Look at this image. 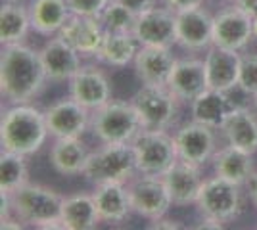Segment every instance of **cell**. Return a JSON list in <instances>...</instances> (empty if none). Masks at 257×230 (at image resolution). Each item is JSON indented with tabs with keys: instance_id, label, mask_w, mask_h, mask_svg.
Listing matches in <instances>:
<instances>
[{
	"instance_id": "d4e9b609",
	"label": "cell",
	"mask_w": 257,
	"mask_h": 230,
	"mask_svg": "<svg viewBox=\"0 0 257 230\" xmlns=\"http://www.w3.org/2000/svg\"><path fill=\"white\" fill-rule=\"evenodd\" d=\"M27 6L33 31L48 39L60 33L71 16L67 0H29Z\"/></svg>"
},
{
	"instance_id": "5bb4252c",
	"label": "cell",
	"mask_w": 257,
	"mask_h": 230,
	"mask_svg": "<svg viewBox=\"0 0 257 230\" xmlns=\"http://www.w3.org/2000/svg\"><path fill=\"white\" fill-rule=\"evenodd\" d=\"M133 35L142 46H173L177 44V14L167 6H154L139 14Z\"/></svg>"
},
{
	"instance_id": "4dcf8cb0",
	"label": "cell",
	"mask_w": 257,
	"mask_h": 230,
	"mask_svg": "<svg viewBox=\"0 0 257 230\" xmlns=\"http://www.w3.org/2000/svg\"><path fill=\"white\" fill-rule=\"evenodd\" d=\"M25 182H29L27 155L2 150L0 153V192L12 194Z\"/></svg>"
},
{
	"instance_id": "277c9868",
	"label": "cell",
	"mask_w": 257,
	"mask_h": 230,
	"mask_svg": "<svg viewBox=\"0 0 257 230\" xmlns=\"http://www.w3.org/2000/svg\"><path fill=\"white\" fill-rule=\"evenodd\" d=\"M90 131L100 144H133L144 127L131 100H109L90 113Z\"/></svg>"
},
{
	"instance_id": "cb8c5ba5",
	"label": "cell",
	"mask_w": 257,
	"mask_h": 230,
	"mask_svg": "<svg viewBox=\"0 0 257 230\" xmlns=\"http://www.w3.org/2000/svg\"><path fill=\"white\" fill-rule=\"evenodd\" d=\"M90 152L83 138H56L50 148V165L58 175L75 176L85 173Z\"/></svg>"
},
{
	"instance_id": "e575fe53",
	"label": "cell",
	"mask_w": 257,
	"mask_h": 230,
	"mask_svg": "<svg viewBox=\"0 0 257 230\" xmlns=\"http://www.w3.org/2000/svg\"><path fill=\"white\" fill-rule=\"evenodd\" d=\"M161 2H163V6H167L175 14L182 10H190V8H198L204 4V0H161Z\"/></svg>"
},
{
	"instance_id": "ab89813d",
	"label": "cell",
	"mask_w": 257,
	"mask_h": 230,
	"mask_svg": "<svg viewBox=\"0 0 257 230\" xmlns=\"http://www.w3.org/2000/svg\"><path fill=\"white\" fill-rule=\"evenodd\" d=\"M251 20H253V35H255V39H257V16H253Z\"/></svg>"
},
{
	"instance_id": "4fadbf2b",
	"label": "cell",
	"mask_w": 257,
	"mask_h": 230,
	"mask_svg": "<svg viewBox=\"0 0 257 230\" xmlns=\"http://www.w3.org/2000/svg\"><path fill=\"white\" fill-rule=\"evenodd\" d=\"M111 94V81L106 71L98 66H81V69L69 79V96L90 111L113 100Z\"/></svg>"
},
{
	"instance_id": "9c48e42d",
	"label": "cell",
	"mask_w": 257,
	"mask_h": 230,
	"mask_svg": "<svg viewBox=\"0 0 257 230\" xmlns=\"http://www.w3.org/2000/svg\"><path fill=\"white\" fill-rule=\"evenodd\" d=\"M133 211L140 215L142 219L152 222L160 220L169 213L173 207L169 190L165 186L163 176L158 175H140L133 176L127 182Z\"/></svg>"
},
{
	"instance_id": "3957f363",
	"label": "cell",
	"mask_w": 257,
	"mask_h": 230,
	"mask_svg": "<svg viewBox=\"0 0 257 230\" xmlns=\"http://www.w3.org/2000/svg\"><path fill=\"white\" fill-rule=\"evenodd\" d=\"M64 197L54 188L29 180L10 194L12 213L25 226L62 228Z\"/></svg>"
},
{
	"instance_id": "60d3db41",
	"label": "cell",
	"mask_w": 257,
	"mask_h": 230,
	"mask_svg": "<svg viewBox=\"0 0 257 230\" xmlns=\"http://www.w3.org/2000/svg\"><path fill=\"white\" fill-rule=\"evenodd\" d=\"M253 108H255V110H257V94H255V96H253Z\"/></svg>"
},
{
	"instance_id": "83f0119b",
	"label": "cell",
	"mask_w": 257,
	"mask_h": 230,
	"mask_svg": "<svg viewBox=\"0 0 257 230\" xmlns=\"http://www.w3.org/2000/svg\"><path fill=\"white\" fill-rule=\"evenodd\" d=\"M29 31H33V27L27 2L2 0V6H0V43L2 46L25 43Z\"/></svg>"
},
{
	"instance_id": "8d00e7d4",
	"label": "cell",
	"mask_w": 257,
	"mask_h": 230,
	"mask_svg": "<svg viewBox=\"0 0 257 230\" xmlns=\"http://www.w3.org/2000/svg\"><path fill=\"white\" fill-rule=\"evenodd\" d=\"M234 4L238 8H242L246 14H249L251 18L257 16V0H234Z\"/></svg>"
},
{
	"instance_id": "ba28073f",
	"label": "cell",
	"mask_w": 257,
	"mask_h": 230,
	"mask_svg": "<svg viewBox=\"0 0 257 230\" xmlns=\"http://www.w3.org/2000/svg\"><path fill=\"white\" fill-rule=\"evenodd\" d=\"M139 175L163 176L179 161L175 136L167 131H144L133 140Z\"/></svg>"
},
{
	"instance_id": "8992f818",
	"label": "cell",
	"mask_w": 257,
	"mask_h": 230,
	"mask_svg": "<svg viewBox=\"0 0 257 230\" xmlns=\"http://www.w3.org/2000/svg\"><path fill=\"white\" fill-rule=\"evenodd\" d=\"M131 102L139 111L142 127L148 131H167L179 117L181 100L169 87L142 85L133 94Z\"/></svg>"
},
{
	"instance_id": "52a82bcc",
	"label": "cell",
	"mask_w": 257,
	"mask_h": 230,
	"mask_svg": "<svg viewBox=\"0 0 257 230\" xmlns=\"http://www.w3.org/2000/svg\"><path fill=\"white\" fill-rule=\"evenodd\" d=\"M196 207L202 217H211L226 224L238 219L244 211L242 186L217 175L213 178H205Z\"/></svg>"
},
{
	"instance_id": "836d02e7",
	"label": "cell",
	"mask_w": 257,
	"mask_h": 230,
	"mask_svg": "<svg viewBox=\"0 0 257 230\" xmlns=\"http://www.w3.org/2000/svg\"><path fill=\"white\" fill-rule=\"evenodd\" d=\"M109 2L111 0H67V6H69L71 14H77V16L100 18Z\"/></svg>"
},
{
	"instance_id": "7402d4cb",
	"label": "cell",
	"mask_w": 257,
	"mask_h": 230,
	"mask_svg": "<svg viewBox=\"0 0 257 230\" xmlns=\"http://www.w3.org/2000/svg\"><path fill=\"white\" fill-rule=\"evenodd\" d=\"M94 201L102 222H123L133 211L127 182H104L94 186Z\"/></svg>"
},
{
	"instance_id": "44dd1931",
	"label": "cell",
	"mask_w": 257,
	"mask_h": 230,
	"mask_svg": "<svg viewBox=\"0 0 257 230\" xmlns=\"http://www.w3.org/2000/svg\"><path fill=\"white\" fill-rule=\"evenodd\" d=\"M167 87L171 88L173 94L181 102H192L194 98H198L205 88H209L205 62L198 58L177 60Z\"/></svg>"
},
{
	"instance_id": "484cf974",
	"label": "cell",
	"mask_w": 257,
	"mask_h": 230,
	"mask_svg": "<svg viewBox=\"0 0 257 230\" xmlns=\"http://www.w3.org/2000/svg\"><path fill=\"white\" fill-rule=\"evenodd\" d=\"M226 144L257 153V113L251 108H238L228 113L221 127Z\"/></svg>"
},
{
	"instance_id": "d590c367",
	"label": "cell",
	"mask_w": 257,
	"mask_h": 230,
	"mask_svg": "<svg viewBox=\"0 0 257 230\" xmlns=\"http://www.w3.org/2000/svg\"><path fill=\"white\" fill-rule=\"evenodd\" d=\"M115 2H121L123 6L131 8V10L135 12V14H142V12H146V10H150V8H154L158 0H115Z\"/></svg>"
},
{
	"instance_id": "603a6c76",
	"label": "cell",
	"mask_w": 257,
	"mask_h": 230,
	"mask_svg": "<svg viewBox=\"0 0 257 230\" xmlns=\"http://www.w3.org/2000/svg\"><path fill=\"white\" fill-rule=\"evenodd\" d=\"M211 161H213L215 175L226 178L234 184H240V186L247 184L249 178L257 171L255 165H253V153L240 150V148L230 146V144L217 150Z\"/></svg>"
},
{
	"instance_id": "6da1fadb",
	"label": "cell",
	"mask_w": 257,
	"mask_h": 230,
	"mask_svg": "<svg viewBox=\"0 0 257 230\" xmlns=\"http://www.w3.org/2000/svg\"><path fill=\"white\" fill-rule=\"evenodd\" d=\"M48 83L41 52L29 44L2 46L0 56V92L10 104H31Z\"/></svg>"
},
{
	"instance_id": "9a60e30c",
	"label": "cell",
	"mask_w": 257,
	"mask_h": 230,
	"mask_svg": "<svg viewBox=\"0 0 257 230\" xmlns=\"http://www.w3.org/2000/svg\"><path fill=\"white\" fill-rule=\"evenodd\" d=\"M177 44L184 50H207L213 44V16L202 6L177 12Z\"/></svg>"
},
{
	"instance_id": "b9f144b4",
	"label": "cell",
	"mask_w": 257,
	"mask_h": 230,
	"mask_svg": "<svg viewBox=\"0 0 257 230\" xmlns=\"http://www.w3.org/2000/svg\"><path fill=\"white\" fill-rule=\"evenodd\" d=\"M14 2H29V0H14Z\"/></svg>"
},
{
	"instance_id": "f1b7e54d",
	"label": "cell",
	"mask_w": 257,
	"mask_h": 230,
	"mask_svg": "<svg viewBox=\"0 0 257 230\" xmlns=\"http://www.w3.org/2000/svg\"><path fill=\"white\" fill-rule=\"evenodd\" d=\"M190 111H192V119L198 123H204L211 129L223 127L228 113L232 111L230 100L223 90H215V88H205L204 92L190 102Z\"/></svg>"
},
{
	"instance_id": "8fae6325",
	"label": "cell",
	"mask_w": 257,
	"mask_h": 230,
	"mask_svg": "<svg viewBox=\"0 0 257 230\" xmlns=\"http://www.w3.org/2000/svg\"><path fill=\"white\" fill-rule=\"evenodd\" d=\"M175 144L179 159L198 167H204L207 161H211L217 152L215 129L194 119L179 127V131L175 132Z\"/></svg>"
},
{
	"instance_id": "1f68e13d",
	"label": "cell",
	"mask_w": 257,
	"mask_h": 230,
	"mask_svg": "<svg viewBox=\"0 0 257 230\" xmlns=\"http://www.w3.org/2000/svg\"><path fill=\"white\" fill-rule=\"evenodd\" d=\"M139 14L123 6L121 2L111 0L106 6V10L102 12L100 16V22L104 25L106 31H113V33H133L135 29V23H137Z\"/></svg>"
},
{
	"instance_id": "f35d334b",
	"label": "cell",
	"mask_w": 257,
	"mask_h": 230,
	"mask_svg": "<svg viewBox=\"0 0 257 230\" xmlns=\"http://www.w3.org/2000/svg\"><path fill=\"white\" fill-rule=\"evenodd\" d=\"M154 228H181V224H179V220L167 219V215H165V217H161L160 220H156Z\"/></svg>"
},
{
	"instance_id": "30bf717a",
	"label": "cell",
	"mask_w": 257,
	"mask_h": 230,
	"mask_svg": "<svg viewBox=\"0 0 257 230\" xmlns=\"http://www.w3.org/2000/svg\"><path fill=\"white\" fill-rule=\"evenodd\" d=\"M90 113L75 98L56 100L44 110L48 132L54 138H83L86 129L90 127Z\"/></svg>"
},
{
	"instance_id": "d6986e66",
	"label": "cell",
	"mask_w": 257,
	"mask_h": 230,
	"mask_svg": "<svg viewBox=\"0 0 257 230\" xmlns=\"http://www.w3.org/2000/svg\"><path fill=\"white\" fill-rule=\"evenodd\" d=\"M58 35L85 58V56H96L106 37V29L100 22V18L71 14Z\"/></svg>"
},
{
	"instance_id": "7c38bea8",
	"label": "cell",
	"mask_w": 257,
	"mask_h": 230,
	"mask_svg": "<svg viewBox=\"0 0 257 230\" xmlns=\"http://www.w3.org/2000/svg\"><path fill=\"white\" fill-rule=\"evenodd\" d=\"M253 39L255 35L251 16L238 8L236 4L213 16V44L240 52Z\"/></svg>"
},
{
	"instance_id": "7a4b0ae2",
	"label": "cell",
	"mask_w": 257,
	"mask_h": 230,
	"mask_svg": "<svg viewBox=\"0 0 257 230\" xmlns=\"http://www.w3.org/2000/svg\"><path fill=\"white\" fill-rule=\"evenodd\" d=\"M50 136L44 110L33 104H10L2 111L0 119V144L2 150L35 155L41 152L46 138Z\"/></svg>"
},
{
	"instance_id": "2e32d148",
	"label": "cell",
	"mask_w": 257,
	"mask_h": 230,
	"mask_svg": "<svg viewBox=\"0 0 257 230\" xmlns=\"http://www.w3.org/2000/svg\"><path fill=\"white\" fill-rule=\"evenodd\" d=\"M39 52L48 81L52 83H65V81L69 83V79L83 66V56L73 46L65 43L60 35L50 37Z\"/></svg>"
},
{
	"instance_id": "ffe728a7",
	"label": "cell",
	"mask_w": 257,
	"mask_h": 230,
	"mask_svg": "<svg viewBox=\"0 0 257 230\" xmlns=\"http://www.w3.org/2000/svg\"><path fill=\"white\" fill-rule=\"evenodd\" d=\"M205 71H207V85L215 90H230L238 85L240 79V64L242 56L238 50L223 48L211 44L204 58Z\"/></svg>"
},
{
	"instance_id": "e0dca14e",
	"label": "cell",
	"mask_w": 257,
	"mask_h": 230,
	"mask_svg": "<svg viewBox=\"0 0 257 230\" xmlns=\"http://www.w3.org/2000/svg\"><path fill=\"white\" fill-rule=\"evenodd\" d=\"M175 62L177 58L173 56L171 46H140L133 67L142 85L167 87Z\"/></svg>"
},
{
	"instance_id": "4316f807",
	"label": "cell",
	"mask_w": 257,
	"mask_h": 230,
	"mask_svg": "<svg viewBox=\"0 0 257 230\" xmlns=\"http://www.w3.org/2000/svg\"><path fill=\"white\" fill-rule=\"evenodd\" d=\"M102 222L92 194L77 192L64 197L62 205V228L64 230H94Z\"/></svg>"
},
{
	"instance_id": "5b68a950",
	"label": "cell",
	"mask_w": 257,
	"mask_h": 230,
	"mask_svg": "<svg viewBox=\"0 0 257 230\" xmlns=\"http://www.w3.org/2000/svg\"><path fill=\"white\" fill-rule=\"evenodd\" d=\"M137 173L133 144H102L96 152H90L83 176L96 186L104 182H128Z\"/></svg>"
},
{
	"instance_id": "74e56055",
	"label": "cell",
	"mask_w": 257,
	"mask_h": 230,
	"mask_svg": "<svg viewBox=\"0 0 257 230\" xmlns=\"http://www.w3.org/2000/svg\"><path fill=\"white\" fill-rule=\"evenodd\" d=\"M247 194H249V199H251L253 207L257 209V171L249 178V182H247Z\"/></svg>"
},
{
	"instance_id": "f546056e",
	"label": "cell",
	"mask_w": 257,
	"mask_h": 230,
	"mask_svg": "<svg viewBox=\"0 0 257 230\" xmlns=\"http://www.w3.org/2000/svg\"><path fill=\"white\" fill-rule=\"evenodd\" d=\"M140 46L142 44L139 43V39L133 33L106 31L102 46H100V50L96 52L94 58L109 67H127L128 64L135 62Z\"/></svg>"
},
{
	"instance_id": "d6a6232c",
	"label": "cell",
	"mask_w": 257,
	"mask_h": 230,
	"mask_svg": "<svg viewBox=\"0 0 257 230\" xmlns=\"http://www.w3.org/2000/svg\"><path fill=\"white\" fill-rule=\"evenodd\" d=\"M238 85L244 90H247L249 94H253V96L257 94V54L242 56Z\"/></svg>"
},
{
	"instance_id": "ac0fdd59",
	"label": "cell",
	"mask_w": 257,
	"mask_h": 230,
	"mask_svg": "<svg viewBox=\"0 0 257 230\" xmlns=\"http://www.w3.org/2000/svg\"><path fill=\"white\" fill-rule=\"evenodd\" d=\"M163 180L169 190L173 205H177V207H186L192 203L196 205L198 196L205 182V178L202 176V167L186 163L181 159L163 175Z\"/></svg>"
}]
</instances>
